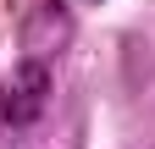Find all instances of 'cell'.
Listing matches in <instances>:
<instances>
[{"label":"cell","instance_id":"cell-2","mask_svg":"<svg viewBox=\"0 0 155 149\" xmlns=\"http://www.w3.org/2000/svg\"><path fill=\"white\" fill-rule=\"evenodd\" d=\"M17 44H22V61H55L67 44H72V17L61 0H33L28 17H22V33H17Z\"/></svg>","mask_w":155,"mask_h":149},{"label":"cell","instance_id":"cell-1","mask_svg":"<svg viewBox=\"0 0 155 149\" xmlns=\"http://www.w3.org/2000/svg\"><path fill=\"white\" fill-rule=\"evenodd\" d=\"M50 105V66L45 61H17V72L0 83V122L6 127H33Z\"/></svg>","mask_w":155,"mask_h":149},{"label":"cell","instance_id":"cell-3","mask_svg":"<svg viewBox=\"0 0 155 149\" xmlns=\"http://www.w3.org/2000/svg\"><path fill=\"white\" fill-rule=\"evenodd\" d=\"M83 6H100V0H83Z\"/></svg>","mask_w":155,"mask_h":149}]
</instances>
